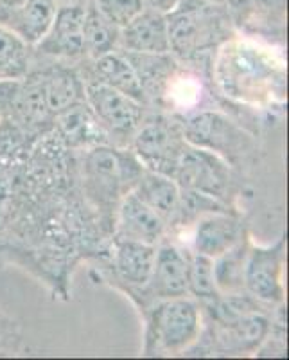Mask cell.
Masks as SVG:
<instances>
[{"mask_svg":"<svg viewBox=\"0 0 289 360\" xmlns=\"http://www.w3.org/2000/svg\"><path fill=\"white\" fill-rule=\"evenodd\" d=\"M56 9V0H25L6 27L29 47H34L53 24Z\"/></svg>","mask_w":289,"mask_h":360,"instance_id":"44dd1931","label":"cell"},{"mask_svg":"<svg viewBox=\"0 0 289 360\" xmlns=\"http://www.w3.org/2000/svg\"><path fill=\"white\" fill-rule=\"evenodd\" d=\"M146 311V355H178L201 335L203 310L191 295L160 299Z\"/></svg>","mask_w":289,"mask_h":360,"instance_id":"3957f363","label":"cell"},{"mask_svg":"<svg viewBox=\"0 0 289 360\" xmlns=\"http://www.w3.org/2000/svg\"><path fill=\"white\" fill-rule=\"evenodd\" d=\"M81 65V69L78 70L83 79L102 83V85L119 90V92L147 105L139 76L131 63L128 62V58L119 49L102 54L99 58H92V60H83Z\"/></svg>","mask_w":289,"mask_h":360,"instance_id":"9a60e30c","label":"cell"},{"mask_svg":"<svg viewBox=\"0 0 289 360\" xmlns=\"http://www.w3.org/2000/svg\"><path fill=\"white\" fill-rule=\"evenodd\" d=\"M171 54L200 63L234 37V18L227 6L212 0H182L167 13Z\"/></svg>","mask_w":289,"mask_h":360,"instance_id":"6da1fadb","label":"cell"},{"mask_svg":"<svg viewBox=\"0 0 289 360\" xmlns=\"http://www.w3.org/2000/svg\"><path fill=\"white\" fill-rule=\"evenodd\" d=\"M189 252L166 240L156 245L155 263L146 287L131 295H140L142 310L160 299L180 297L187 294Z\"/></svg>","mask_w":289,"mask_h":360,"instance_id":"8fae6325","label":"cell"},{"mask_svg":"<svg viewBox=\"0 0 289 360\" xmlns=\"http://www.w3.org/2000/svg\"><path fill=\"white\" fill-rule=\"evenodd\" d=\"M119 31L117 25L112 24L108 18L95 8L92 0H86L85 20H83V34H85L86 60L99 58L112 51L119 49Z\"/></svg>","mask_w":289,"mask_h":360,"instance_id":"603a6c76","label":"cell"},{"mask_svg":"<svg viewBox=\"0 0 289 360\" xmlns=\"http://www.w3.org/2000/svg\"><path fill=\"white\" fill-rule=\"evenodd\" d=\"M121 53L128 58V62L131 63V67L139 76L147 105L162 101L169 86H171V79H175L176 62L173 54H144L126 53V51H121Z\"/></svg>","mask_w":289,"mask_h":360,"instance_id":"ffe728a7","label":"cell"},{"mask_svg":"<svg viewBox=\"0 0 289 360\" xmlns=\"http://www.w3.org/2000/svg\"><path fill=\"white\" fill-rule=\"evenodd\" d=\"M210 355H248L261 349L271 333V321L264 311H250L230 321H208Z\"/></svg>","mask_w":289,"mask_h":360,"instance_id":"9c48e42d","label":"cell"},{"mask_svg":"<svg viewBox=\"0 0 289 360\" xmlns=\"http://www.w3.org/2000/svg\"><path fill=\"white\" fill-rule=\"evenodd\" d=\"M194 252L214 259L232 249L237 242L246 236L243 221L230 211H214L200 217L194 221Z\"/></svg>","mask_w":289,"mask_h":360,"instance_id":"5bb4252c","label":"cell"},{"mask_svg":"<svg viewBox=\"0 0 289 360\" xmlns=\"http://www.w3.org/2000/svg\"><path fill=\"white\" fill-rule=\"evenodd\" d=\"M92 2L119 29L124 27L147 8L144 0H92Z\"/></svg>","mask_w":289,"mask_h":360,"instance_id":"484cf974","label":"cell"},{"mask_svg":"<svg viewBox=\"0 0 289 360\" xmlns=\"http://www.w3.org/2000/svg\"><path fill=\"white\" fill-rule=\"evenodd\" d=\"M25 0H0V25H8Z\"/></svg>","mask_w":289,"mask_h":360,"instance_id":"4316f807","label":"cell"},{"mask_svg":"<svg viewBox=\"0 0 289 360\" xmlns=\"http://www.w3.org/2000/svg\"><path fill=\"white\" fill-rule=\"evenodd\" d=\"M133 193L162 218L167 229L178 227L182 213V189L171 176L146 168L137 180Z\"/></svg>","mask_w":289,"mask_h":360,"instance_id":"2e32d148","label":"cell"},{"mask_svg":"<svg viewBox=\"0 0 289 360\" xmlns=\"http://www.w3.org/2000/svg\"><path fill=\"white\" fill-rule=\"evenodd\" d=\"M85 82V99L110 146L128 148L147 117V105L98 82Z\"/></svg>","mask_w":289,"mask_h":360,"instance_id":"277c9868","label":"cell"},{"mask_svg":"<svg viewBox=\"0 0 289 360\" xmlns=\"http://www.w3.org/2000/svg\"><path fill=\"white\" fill-rule=\"evenodd\" d=\"M33 47L0 25V82L24 78L33 65Z\"/></svg>","mask_w":289,"mask_h":360,"instance_id":"cb8c5ba5","label":"cell"},{"mask_svg":"<svg viewBox=\"0 0 289 360\" xmlns=\"http://www.w3.org/2000/svg\"><path fill=\"white\" fill-rule=\"evenodd\" d=\"M146 2L147 8H153V9H159L162 13H171L176 6L182 2V0H144Z\"/></svg>","mask_w":289,"mask_h":360,"instance_id":"83f0119b","label":"cell"},{"mask_svg":"<svg viewBox=\"0 0 289 360\" xmlns=\"http://www.w3.org/2000/svg\"><path fill=\"white\" fill-rule=\"evenodd\" d=\"M285 240L278 238L271 245H250L245 266V288L262 304L284 303Z\"/></svg>","mask_w":289,"mask_h":360,"instance_id":"30bf717a","label":"cell"},{"mask_svg":"<svg viewBox=\"0 0 289 360\" xmlns=\"http://www.w3.org/2000/svg\"><path fill=\"white\" fill-rule=\"evenodd\" d=\"M185 146L187 139L182 121L167 115H151L144 119L128 148L147 169L169 176Z\"/></svg>","mask_w":289,"mask_h":360,"instance_id":"8992f818","label":"cell"},{"mask_svg":"<svg viewBox=\"0 0 289 360\" xmlns=\"http://www.w3.org/2000/svg\"><path fill=\"white\" fill-rule=\"evenodd\" d=\"M187 294L200 304L210 303L221 295L214 281L212 259L198 252H189Z\"/></svg>","mask_w":289,"mask_h":360,"instance_id":"d4e9b609","label":"cell"},{"mask_svg":"<svg viewBox=\"0 0 289 360\" xmlns=\"http://www.w3.org/2000/svg\"><path fill=\"white\" fill-rule=\"evenodd\" d=\"M114 238L115 276L126 287L128 294H135L146 287V283L149 281L153 263H155L156 245L126 240V238Z\"/></svg>","mask_w":289,"mask_h":360,"instance_id":"e0dca14e","label":"cell"},{"mask_svg":"<svg viewBox=\"0 0 289 360\" xmlns=\"http://www.w3.org/2000/svg\"><path fill=\"white\" fill-rule=\"evenodd\" d=\"M187 143L237 166L253 152V139L220 112L203 110L182 121Z\"/></svg>","mask_w":289,"mask_h":360,"instance_id":"5b68a950","label":"cell"},{"mask_svg":"<svg viewBox=\"0 0 289 360\" xmlns=\"http://www.w3.org/2000/svg\"><path fill=\"white\" fill-rule=\"evenodd\" d=\"M85 6L86 0H69L58 4L53 24L47 29L43 38L34 45L33 51L60 62L86 60L85 34H83Z\"/></svg>","mask_w":289,"mask_h":360,"instance_id":"ba28073f","label":"cell"},{"mask_svg":"<svg viewBox=\"0 0 289 360\" xmlns=\"http://www.w3.org/2000/svg\"><path fill=\"white\" fill-rule=\"evenodd\" d=\"M83 152L81 175L86 197L101 211L115 214L121 198L133 191L146 166L130 148L101 144Z\"/></svg>","mask_w":289,"mask_h":360,"instance_id":"7a4b0ae2","label":"cell"},{"mask_svg":"<svg viewBox=\"0 0 289 360\" xmlns=\"http://www.w3.org/2000/svg\"><path fill=\"white\" fill-rule=\"evenodd\" d=\"M58 4H62V2H69V0H56Z\"/></svg>","mask_w":289,"mask_h":360,"instance_id":"f546056e","label":"cell"},{"mask_svg":"<svg viewBox=\"0 0 289 360\" xmlns=\"http://www.w3.org/2000/svg\"><path fill=\"white\" fill-rule=\"evenodd\" d=\"M212 2H217V4L227 6L228 11H230L234 15V13L239 11L241 8H245V6L248 4L250 0H212Z\"/></svg>","mask_w":289,"mask_h":360,"instance_id":"f1b7e54d","label":"cell"},{"mask_svg":"<svg viewBox=\"0 0 289 360\" xmlns=\"http://www.w3.org/2000/svg\"><path fill=\"white\" fill-rule=\"evenodd\" d=\"M169 176L182 189L203 193L223 204L234 189L232 172L228 168V162L216 153L192 146L191 143L182 150Z\"/></svg>","mask_w":289,"mask_h":360,"instance_id":"52a82bcc","label":"cell"},{"mask_svg":"<svg viewBox=\"0 0 289 360\" xmlns=\"http://www.w3.org/2000/svg\"><path fill=\"white\" fill-rule=\"evenodd\" d=\"M40 76L43 83L45 96L49 103L51 112L56 117L60 112L85 103V82L76 67L54 60L49 65L41 67Z\"/></svg>","mask_w":289,"mask_h":360,"instance_id":"d6986e66","label":"cell"},{"mask_svg":"<svg viewBox=\"0 0 289 360\" xmlns=\"http://www.w3.org/2000/svg\"><path fill=\"white\" fill-rule=\"evenodd\" d=\"M58 139L69 150H88V148L110 144L105 130L98 123L95 115L85 103L74 105L67 110L60 112L54 117V128Z\"/></svg>","mask_w":289,"mask_h":360,"instance_id":"ac0fdd59","label":"cell"},{"mask_svg":"<svg viewBox=\"0 0 289 360\" xmlns=\"http://www.w3.org/2000/svg\"><path fill=\"white\" fill-rule=\"evenodd\" d=\"M250 240L243 238L232 249L212 259L214 266V281L221 295L245 294V266L248 256Z\"/></svg>","mask_w":289,"mask_h":360,"instance_id":"7402d4cb","label":"cell"},{"mask_svg":"<svg viewBox=\"0 0 289 360\" xmlns=\"http://www.w3.org/2000/svg\"><path fill=\"white\" fill-rule=\"evenodd\" d=\"M115 236L159 245L166 240L167 225L133 191L126 193L115 211Z\"/></svg>","mask_w":289,"mask_h":360,"instance_id":"7c38bea8","label":"cell"},{"mask_svg":"<svg viewBox=\"0 0 289 360\" xmlns=\"http://www.w3.org/2000/svg\"><path fill=\"white\" fill-rule=\"evenodd\" d=\"M119 51L144 54L171 53L166 13L146 8L119 31Z\"/></svg>","mask_w":289,"mask_h":360,"instance_id":"4fadbf2b","label":"cell"}]
</instances>
